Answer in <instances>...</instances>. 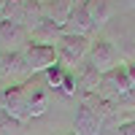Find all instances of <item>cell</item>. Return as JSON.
Listing matches in <instances>:
<instances>
[{"mask_svg":"<svg viewBox=\"0 0 135 135\" xmlns=\"http://www.w3.org/2000/svg\"><path fill=\"white\" fill-rule=\"evenodd\" d=\"M111 119V100L103 95H81V103L76 108L73 132L76 135H103V127Z\"/></svg>","mask_w":135,"mask_h":135,"instance_id":"1","label":"cell"},{"mask_svg":"<svg viewBox=\"0 0 135 135\" xmlns=\"http://www.w3.org/2000/svg\"><path fill=\"white\" fill-rule=\"evenodd\" d=\"M89 46H92V41L84 38V35H65L57 41V62L65 68V70H73L76 65H81L89 54Z\"/></svg>","mask_w":135,"mask_h":135,"instance_id":"2","label":"cell"},{"mask_svg":"<svg viewBox=\"0 0 135 135\" xmlns=\"http://www.w3.org/2000/svg\"><path fill=\"white\" fill-rule=\"evenodd\" d=\"M135 92V86H132V78L127 73V65L122 62L116 65L114 70H108L103 73V84H100V95H103L105 100H111V103H116V100L122 97H127Z\"/></svg>","mask_w":135,"mask_h":135,"instance_id":"3","label":"cell"},{"mask_svg":"<svg viewBox=\"0 0 135 135\" xmlns=\"http://www.w3.org/2000/svg\"><path fill=\"white\" fill-rule=\"evenodd\" d=\"M86 62L92 65V68H97L100 73H108V70H114L116 65H122V62H119V51H116V46H114V43H111L105 35H97V38L92 41L89 54H86Z\"/></svg>","mask_w":135,"mask_h":135,"instance_id":"4","label":"cell"},{"mask_svg":"<svg viewBox=\"0 0 135 135\" xmlns=\"http://www.w3.org/2000/svg\"><path fill=\"white\" fill-rule=\"evenodd\" d=\"M22 57H25V65H27L30 76H35V73H46L51 65H57V49L41 46V43H27L22 49Z\"/></svg>","mask_w":135,"mask_h":135,"instance_id":"5","label":"cell"},{"mask_svg":"<svg viewBox=\"0 0 135 135\" xmlns=\"http://www.w3.org/2000/svg\"><path fill=\"white\" fill-rule=\"evenodd\" d=\"M30 41V32L16 22L0 19V49L3 51H22Z\"/></svg>","mask_w":135,"mask_h":135,"instance_id":"6","label":"cell"},{"mask_svg":"<svg viewBox=\"0 0 135 135\" xmlns=\"http://www.w3.org/2000/svg\"><path fill=\"white\" fill-rule=\"evenodd\" d=\"M25 76H30L22 51H3V62H0V78H6L11 84H22Z\"/></svg>","mask_w":135,"mask_h":135,"instance_id":"7","label":"cell"},{"mask_svg":"<svg viewBox=\"0 0 135 135\" xmlns=\"http://www.w3.org/2000/svg\"><path fill=\"white\" fill-rule=\"evenodd\" d=\"M92 30H95V25H92V19H89L86 3L78 0L76 8H73V14H70V19H68V25H65V32L68 35H84V38H89Z\"/></svg>","mask_w":135,"mask_h":135,"instance_id":"8","label":"cell"},{"mask_svg":"<svg viewBox=\"0 0 135 135\" xmlns=\"http://www.w3.org/2000/svg\"><path fill=\"white\" fill-rule=\"evenodd\" d=\"M65 35V27L51 19H43L41 25L30 32V43H41V46H57V41Z\"/></svg>","mask_w":135,"mask_h":135,"instance_id":"9","label":"cell"},{"mask_svg":"<svg viewBox=\"0 0 135 135\" xmlns=\"http://www.w3.org/2000/svg\"><path fill=\"white\" fill-rule=\"evenodd\" d=\"M76 84H78V92L81 95H100V84H103V73L92 68L89 62H84L76 73Z\"/></svg>","mask_w":135,"mask_h":135,"instance_id":"10","label":"cell"},{"mask_svg":"<svg viewBox=\"0 0 135 135\" xmlns=\"http://www.w3.org/2000/svg\"><path fill=\"white\" fill-rule=\"evenodd\" d=\"M76 3L78 0H43V14H46V19L65 27L70 14H73V8H76Z\"/></svg>","mask_w":135,"mask_h":135,"instance_id":"11","label":"cell"},{"mask_svg":"<svg viewBox=\"0 0 135 135\" xmlns=\"http://www.w3.org/2000/svg\"><path fill=\"white\" fill-rule=\"evenodd\" d=\"M86 3V11H89V19H92L95 30L105 27L108 19L114 16V6H111V0H84Z\"/></svg>","mask_w":135,"mask_h":135,"instance_id":"12","label":"cell"},{"mask_svg":"<svg viewBox=\"0 0 135 135\" xmlns=\"http://www.w3.org/2000/svg\"><path fill=\"white\" fill-rule=\"evenodd\" d=\"M43 19H46V14H43V0H27L25 3V16H22V27L27 32H32Z\"/></svg>","mask_w":135,"mask_h":135,"instance_id":"13","label":"cell"},{"mask_svg":"<svg viewBox=\"0 0 135 135\" xmlns=\"http://www.w3.org/2000/svg\"><path fill=\"white\" fill-rule=\"evenodd\" d=\"M46 108H49V95H46V89L30 81V116L38 119V116L46 114Z\"/></svg>","mask_w":135,"mask_h":135,"instance_id":"14","label":"cell"},{"mask_svg":"<svg viewBox=\"0 0 135 135\" xmlns=\"http://www.w3.org/2000/svg\"><path fill=\"white\" fill-rule=\"evenodd\" d=\"M25 3H27V0H6L3 19H6V22H16V25H22V16H25Z\"/></svg>","mask_w":135,"mask_h":135,"instance_id":"15","label":"cell"},{"mask_svg":"<svg viewBox=\"0 0 135 135\" xmlns=\"http://www.w3.org/2000/svg\"><path fill=\"white\" fill-rule=\"evenodd\" d=\"M65 73H68V70L57 62V65H51L46 73H41V76H43V81H46L51 89H60V86H62V81H65Z\"/></svg>","mask_w":135,"mask_h":135,"instance_id":"16","label":"cell"},{"mask_svg":"<svg viewBox=\"0 0 135 135\" xmlns=\"http://www.w3.org/2000/svg\"><path fill=\"white\" fill-rule=\"evenodd\" d=\"M76 89H78V84H76V73H73V70H68V73H65V81H62V86H60V92L68 95V97H73V95H76Z\"/></svg>","mask_w":135,"mask_h":135,"instance_id":"17","label":"cell"},{"mask_svg":"<svg viewBox=\"0 0 135 135\" xmlns=\"http://www.w3.org/2000/svg\"><path fill=\"white\" fill-rule=\"evenodd\" d=\"M116 135H135V116L127 119V122H122V124L116 127Z\"/></svg>","mask_w":135,"mask_h":135,"instance_id":"18","label":"cell"},{"mask_svg":"<svg viewBox=\"0 0 135 135\" xmlns=\"http://www.w3.org/2000/svg\"><path fill=\"white\" fill-rule=\"evenodd\" d=\"M124 6H127V8H132V11H135V0H124Z\"/></svg>","mask_w":135,"mask_h":135,"instance_id":"19","label":"cell"},{"mask_svg":"<svg viewBox=\"0 0 135 135\" xmlns=\"http://www.w3.org/2000/svg\"><path fill=\"white\" fill-rule=\"evenodd\" d=\"M3 8H6V0H0V19H3Z\"/></svg>","mask_w":135,"mask_h":135,"instance_id":"20","label":"cell"},{"mask_svg":"<svg viewBox=\"0 0 135 135\" xmlns=\"http://www.w3.org/2000/svg\"><path fill=\"white\" fill-rule=\"evenodd\" d=\"M0 62H3V49H0Z\"/></svg>","mask_w":135,"mask_h":135,"instance_id":"21","label":"cell"},{"mask_svg":"<svg viewBox=\"0 0 135 135\" xmlns=\"http://www.w3.org/2000/svg\"><path fill=\"white\" fill-rule=\"evenodd\" d=\"M68 135H76V132H68Z\"/></svg>","mask_w":135,"mask_h":135,"instance_id":"22","label":"cell"}]
</instances>
